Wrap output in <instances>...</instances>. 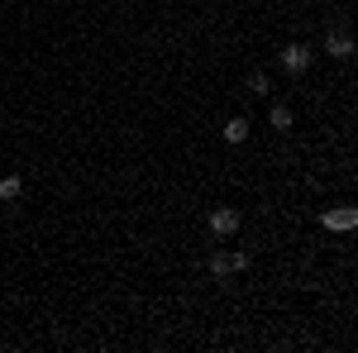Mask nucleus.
<instances>
[{"instance_id": "f257e3e1", "label": "nucleus", "mask_w": 358, "mask_h": 353, "mask_svg": "<svg viewBox=\"0 0 358 353\" xmlns=\"http://www.w3.org/2000/svg\"><path fill=\"white\" fill-rule=\"evenodd\" d=\"M239 224H244V219H239V210H234V206H215V210L206 215L210 239H234V234H239Z\"/></svg>"}, {"instance_id": "0eeeda50", "label": "nucleus", "mask_w": 358, "mask_h": 353, "mask_svg": "<svg viewBox=\"0 0 358 353\" xmlns=\"http://www.w3.org/2000/svg\"><path fill=\"white\" fill-rule=\"evenodd\" d=\"M20 196H24V177H15V172L5 177V172H0V201H5V206H15Z\"/></svg>"}, {"instance_id": "423d86ee", "label": "nucleus", "mask_w": 358, "mask_h": 353, "mask_svg": "<svg viewBox=\"0 0 358 353\" xmlns=\"http://www.w3.org/2000/svg\"><path fill=\"white\" fill-rule=\"evenodd\" d=\"M248 129H253V124H248L244 115H229V120H224V129H220V134H224V143H244V138H248Z\"/></svg>"}, {"instance_id": "6e6552de", "label": "nucleus", "mask_w": 358, "mask_h": 353, "mask_svg": "<svg viewBox=\"0 0 358 353\" xmlns=\"http://www.w3.org/2000/svg\"><path fill=\"white\" fill-rule=\"evenodd\" d=\"M268 124L287 134V129H292V106H273V110H268Z\"/></svg>"}, {"instance_id": "f03ea898", "label": "nucleus", "mask_w": 358, "mask_h": 353, "mask_svg": "<svg viewBox=\"0 0 358 353\" xmlns=\"http://www.w3.org/2000/svg\"><path fill=\"white\" fill-rule=\"evenodd\" d=\"M277 62L292 72V77H301V72H310V62H315V53L306 48V43H287L282 53H277Z\"/></svg>"}, {"instance_id": "7ed1b4c3", "label": "nucleus", "mask_w": 358, "mask_h": 353, "mask_svg": "<svg viewBox=\"0 0 358 353\" xmlns=\"http://www.w3.org/2000/svg\"><path fill=\"white\" fill-rule=\"evenodd\" d=\"M248 268V253H229V248H215L210 253V277H234V272Z\"/></svg>"}, {"instance_id": "20e7f679", "label": "nucleus", "mask_w": 358, "mask_h": 353, "mask_svg": "<svg viewBox=\"0 0 358 353\" xmlns=\"http://www.w3.org/2000/svg\"><path fill=\"white\" fill-rule=\"evenodd\" d=\"M320 224H325L330 234H349V229H358V210L354 206H330V210L320 215Z\"/></svg>"}, {"instance_id": "1a4fd4ad", "label": "nucleus", "mask_w": 358, "mask_h": 353, "mask_svg": "<svg viewBox=\"0 0 358 353\" xmlns=\"http://www.w3.org/2000/svg\"><path fill=\"white\" fill-rule=\"evenodd\" d=\"M248 91H253V96H268V91H273L268 72H253V77H248Z\"/></svg>"}, {"instance_id": "39448f33", "label": "nucleus", "mask_w": 358, "mask_h": 353, "mask_svg": "<svg viewBox=\"0 0 358 353\" xmlns=\"http://www.w3.org/2000/svg\"><path fill=\"white\" fill-rule=\"evenodd\" d=\"M325 53H330L334 62H349V57H354V34H344V29L325 34Z\"/></svg>"}]
</instances>
